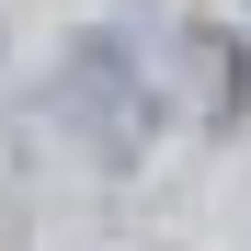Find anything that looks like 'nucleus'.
I'll return each mask as SVG.
<instances>
[{"label": "nucleus", "instance_id": "f257e3e1", "mask_svg": "<svg viewBox=\"0 0 251 251\" xmlns=\"http://www.w3.org/2000/svg\"><path fill=\"white\" fill-rule=\"evenodd\" d=\"M57 114L80 126V149L103 160V172H126V160L149 149V80H137V57H126V34H80L69 46V69H57Z\"/></svg>", "mask_w": 251, "mask_h": 251}]
</instances>
